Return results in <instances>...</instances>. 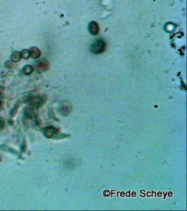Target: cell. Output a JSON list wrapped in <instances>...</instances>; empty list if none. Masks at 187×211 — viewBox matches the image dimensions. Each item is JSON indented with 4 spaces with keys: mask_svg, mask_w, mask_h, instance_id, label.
I'll use <instances>...</instances> for the list:
<instances>
[{
    "mask_svg": "<svg viewBox=\"0 0 187 211\" xmlns=\"http://www.w3.org/2000/svg\"><path fill=\"white\" fill-rule=\"evenodd\" d=\"M105 47L106 44L104 41L98 39L92 44L91 46V51L93 53L99 54L104 51Z\"/></svg>",
    "mask_w": 187,
    "mask_h": 211,
    "instance_id": "1",
    "label": "cell"
},
{
    "mask_svg": "<svg viewBox=\"0 0 187 211\" xmlns=\"http://www.w3.org/2000/svg\"><path fill=\"white\" fill-rule=\"evenodd\" d=\"M49 67V64L47 61L46 60H42L39 61V63L37 65V68L41 72H44L47 70Z\"/></svg>",
    "mask_w": 187,
    "mask_h": 211,
    "instance_id": "2",
    "label": "cell"
},
{
    "mask_svg": "<svg viewBox=\"0 0 187 211\" xmlns=\"http://www.w3.org/2000/svg\"><path fill=\"white\" fill-rule=\"evenodd\" d=\"M89 30L91 34L93 35L97 34L99 31V27L98 24L94 22H91L89 24Z\"/></svg>",
    "mask_w": 187,
    "mask_h": 211,
    "instance_id": "3",
    "label": "cell"
},
{
    "mask_svg": "<svg viewBox=\"0 0 187 211\" xmlns=\"http://www.w3.org/2000/svg\"><path fill=\"white\" fill-rule=\"evenodd\" d=\"M30 51V54L32 58H38L41 54V52L37 48L32 47L31 48Z\"/></svg>",
    "mask_w": 187,
    "mask_h": 211,
    "instance_id": "4",
    "label": "cell"
},
{
    "mask_svg": "<svg viewBox=\"0 0 187 211\" xmlns=\"http://www.w3.org/2000/svg\"><path fill=\"white\" fill-rule=\"evenodd\" d=\"M21 54L17 51H15L13 52V53L11 55V60L13 62H18L20 58H21Z\"/></svg>",
    "mask_w": 187,
    "mask_h": 211,
    "instance_id": "5",
    "label": "cell"
},
{
    "mask_svg": "<svg viewBox=\"0 0 187 211\" xmlns=\"http://www.w3.org/2000/svg\"><path fill=\"white\" fill-rule=\"evenodd\" d=\"M23 70L24 74H25L26 75H29L32 72V68L30 66H26L24 67Z\"/></svg>",
    "mask_w": 187,
    "mask_h": 211,
    "instance_id": "6",
    "label": "cell"
},
{
    "mask_svg": "<svg viewBox=\"0 0 187 211\" xmlns=\"http://www.w3.org/2000/svg\"><path fill=\"white\" fill-rule=\"evenodd\" d=\"M20 54H21V57L24 59L28 58L30 56V51L29 50H24L22 52V53H20Z\"/></svg>",
    "mask_w": 187,
    "mask_h": 211,
    "instance_id": "7",
    "label": "cell"
}]
</instances>
